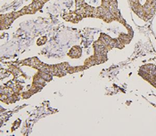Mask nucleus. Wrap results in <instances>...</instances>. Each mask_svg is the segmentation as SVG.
<instances>
[{"instance_id":"1","label":"nucleus","mask_w":156,"mask_h":136,"mask_svg":"<svg viewBox=\"0 0 156 136\" xmlns=\"http://www.w3.org/2000/svg\"><path fill=\"white\" fill-rule=\"evenodd\" d=\"M129 4L135 13L144 21L150 20L155 12L156 0H129Z\"/></svg>"},{"instance_id":"2","label":"nucleus","mask_w":156,"mask_h":136,"mask_svg":"<svg viewBox=\"0 0 156 136\" xmlns=\"http://www.w3.org/2000/svg\"><path fill=\"white\" fill-rule=\"evenodd\" d=\"M81 53H82V51L80 49V46H73L71 51L69 52L68 55L71 57V58H73V59H76V58H80L81 56Z\"/></svg>"}]
</instances>
